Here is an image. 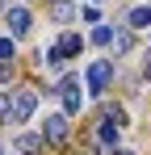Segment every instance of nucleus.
<instances>
[{"label": "nucleus", "instance_id": "nucleus-1", "mask_svg": "<svg viewBox=\"0 0 151 155\" xmlns=\"http://www.w3.org/2000/svg\"><path fill=\"white\" fill-rule=\"evenodd\" d=\"M34 109H38V92H34V88H17V92H8V122H13V126L29 122Z\"/></svg>", "mask_w": 151, "mask_h": 155}, {"label": "nucleus", "instance_id": "nucleus-2", "mask_svg": "<svg viewBox=\"0 0 151 155\" xmlns=\"http://www.w3.org/2000/svg\"><path fill=\"white\" fill-rule=\"evenodd\" d=\"M109 80H113V63H109V59H97V63L88 67V92L101 97V92L109 88Z\"/></svg>", "mask_w": 151, "mask_h": 155}, {"label": "nucleus", "instance_id": "nucleus-3", "mask_svg": "<svg viewBox=\"0 0 151 155\" xmlns=\"http://www.w3.org/2000/svg\"><path fill=\"white\" fill-rule=\"evenodd\" d=\"M59 92H63V105H67V113H80V80H76V76L59 80Z\"/></svg>", "mask_w": 151, "mask_h": 155}, {"label": "nucleus", "instance_id": "nucleus-4", "mask_svg": "<svg viewBox=\"0 0 151 155\" xmlns=\"http://www.w3.org/2000/svg\"><path fill=\"white\" fill-rule=\"evenodd\" d=\"M8 34H13V38H25V34H29V13H25L21 4L8 8Z\"/></svg>", "mask_w": 151, "mask_h": 155}, {"label": "nucleus", "instance_id": "nucleus-5", "mask_svg": "<svg viewBox=\"0 0 151 155\" xmlns=\"http://www.w3.org/2000/svg\"><path fill=\"white\" fill-rule=\"evenodd\" d=\"M42 138H46V143H63V138H67V117H59V113H55V117H46Z\"/></svg>", "mask_w": 151, "mask_h": 155}, {"label": "nucleus", "instance_id": "nucleus-6", "mask_svg": "<svg viewBox=\"0 0 151 155\" xmlns=\"http://www.w3.org/2000/svg\"><path fill=\"white\" fill-rule=\"evenodd\" d=\"M151 25V4H134L126 13V29H147Z\"/></svg>", "mask_w": 151, "mask_h": 155}, {"label": "nucleus", "instance_id": "nucleus-7", "mask_svg": "<svg viewBox=\"0 0 151 155\" xmlns=\"http://www.w3.org/2000/svg\"><path fill=\"white\" fill-rule=\"evenodd\" d=\"M109 46H113V54H126V51H130V34H126V29H118Z\"/></svg>", "mask_w": 151, "mask_h": 155}, {"label": "nucleus", "instance_id": "nucleus-8", "mask_svg": "<svg viewBox=\"0 0 151 155\" xmlns=\"http://www.w3.org/2000/svg\"><path fill=\"white\" fill-rule=\"evenodd\" d=\"M92 42H97V46H109V42H113V29H109V25H97V29H92Z\"/></svg>", "mask_w": 151, "mask_h": 155}, {"label": "nucleus", "instance_id": "nucleus-9", "mask_svg": "<svg viewBox=\"0 0 151 155\" xmlns=\"http://www.w3.org/2000/svg\"><path fill=\"white\" fill-rule=\"evenodd\" d=\"M59 51H63V54H80V38H76V34H67V38L59 42Z\"/></svg>", "mask_w": 151, "mask_h": 155}, {"label": "nucleus", "instance_id": "nucleus-10", "mask_svg": "<svg viewBox=\"0 0 151 155\" xmlns=\"http://www.w3.org/2000/svg\"><path fill=\"white\" fill-rule=\"evenodd\" d=\"M17 151L34 155V151H38V138H34V134H25V138H17Z\"/></svg>", "mask_w": 151, "mask_h": 155}, {"label": "nucleus", "instance_id": "nucleus-11", "mask_svg": "<svg viewBox=\"0 0 151 155\" xmlns=\"http://www.w3.org/2000/svg\"><path fill=\"white\" fill-rule=\"evenodd\" d=\"M17 46H13V38H0V59H13Z\"/></svg>", "mask_w": 151, "mask_h": 155}, {"label": "nucleus", "instance_id": "nucleus-12", "mask_svg": "<svg viewBox=\"0 0 151 155\" xmlns=\"http://www.w3.org/2000/svg\"><path fill=\"white\" fill-rule=\"evenodd\" d=\"M72 17V4H55V21H67Z\"/></svg>", "mask_w": 151, "mask_h": 155}, {"label": "nucleus", "instance_id": "nucleus-13", "mask_svg": "<svg viewBox=\"0 0 151 155\" xmlns=\"http://www.w3.org/2000/svg\"><path fill=\"white\" fill-rule=\"evenodd\" d=\"M0 117H8V92H0Z\"/></svg>", "mask_w": 151, "mask_h": 155}, {"label": "nucleus", "instance_id": "nucleus-14", "mask_svg": "<svg viewBox=\"0 0 151 155\" xmlns=\"http://www.w3.org/2000/svg\"><path fill=\"white\" fill-rule=\"evenodd\" d=\"M113 155H130V151H113Z\"/></svg>", "mask_w": 151, "mask_h": 155}, {"label": "nucleus", "instance_id": "nucleus-15", "mask_svg": "<svg viewBox=\"0 0 151 155\" xmlns=\"http://www.w3.org/2000/svg\"><path fill=\"white\" fill-rule=\"evenodd\" d=\"M0 8H4V0H0Z\"/></svg>", "mask_w": 151, "mask_h": 155}, {"label": "nucleus", "instance_id": "nucleus-16", "mask_svg": "<svg viewBox=\"0 0 151 155\" xmlns=\"http://www.w3.org/2000/svg\"><path fill=\"white\" fill-rule=\"evenodd\" d=\"M88 4H92V0H88Z\"/></svg>", "mask_w": 151, "mask_h": 155}]
</instances>
